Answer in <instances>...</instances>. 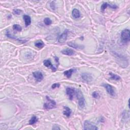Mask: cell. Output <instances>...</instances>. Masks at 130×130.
Here are the masks:
<instances>
[{
  "label": "cell",
  "mask_w": 130,
  "mask_h": 130,
  "mask_svg": "<svg viewBox=\"0 0 130 130\" xmlns=\"http://www.w3.org/2000/svg\"><path fill=\"white\" fill-rule=\"evenodd\" d=\"M76 97L78 101V105L80 108H83L85 105V99L83 95L80 90H77L76 91Z\"/></svg>",
  "instance_id": "obj_1"
},
{
  "label": "cell",
  "mask_w": 130,
  "mask_h": 130,
  "mask_svg": "<svg viewBox=\"0 0 130 130\" xmlns=\"http://www.w3.org/2000/svg\"><path fill=\"white\" fill-rule=\"evenodd\" d=\"M56 105V102L55 100H53L48 96H46V102L44 104L43 108L45 109L49 110L55 108Z\"/></svg>",
  "instance_id": "obj_2"
},
{
  "label": "cell",
  "mask_w": 130,
  "mask_h": 130,
  "mask_svg": "<svg viewBox=\"0 0 130 130\" xmlns=\"http://www.w3.org/2000/svg\"><path fill=\"white\" fill-rule=\"evenodd\" d=\"M121 40L124 43H128L130 40V31L128 29H125L121 33Z\"/></svg>",
  "instance_id": "obj_3"
},
{
  "label": "cell",
  "mask_w": 130,
  "mask_h": 130,
  "mask_svg": "<svg viewBox=\"0 0 130 130\" xmlns=\"http://www.w3.org/2000/svg\"><path fill=\"white\" fill-rule=\"evenodd\" d=\"M84 130H98V128L96 126L91 123L90 121L85 120L84 123Z\"/></svg>",
  "instance_id": "obj_4"
},
{
  "label": "cell",
  "mask_w": 130,
  "mask_h": 130,
  "mask_svg": "<svg viewBox=\"0 0 130 130\" xmlns=\"http://www.w3.org/2000/svg\"><path fill=\"white\" fill-rule=\"evenodd\" d=\"M103 86L105 88L108 93L111 95L114 96L115 95V91H114L113 88L111 85H109V84H103Z\"/></svg>",
  "instance_id": "obj_5"
},
{
  "label": "cell",
  "mask_w": 130,
  "mask_h": 130,
  "mask_svg": "<svg viewBox=\"0 0 130 130\" xmlns=\"http://www.w3.org/2000/svg\"><path fill=\"white\" fill-rule=\"evenodd\" d=\"M81 78L83 81L87 82H90L92 81V76L91 75L88 73H83L81 75Z\"/></svg>",
  "instance_id": "obj_6"
},
{
  "label": "cell",
  "mask_w": 130,
  "mask_h": 130,
  "mask_svg": "<svg viewBox=\"0 0 130 130\" xmlns=\"http://www.w3.org/2000/svg\"><path fill=\"white\" fill-rule=\"evenodd\" d=\"M33 75L35 80L38 82H40L43 79V75L41 72L39 71L35 72L33 73Z\"/></svg>",
  "instance_id": "obj_7"
},
{
  "label": "cell",
  "mask_w": 130,
  "mask_h": 130,
  "mask_svg": "<svg viewBox=\"0 0 130 130\" xmlns=\"http://www.w3.org/2000/svg\"><path fill=\"white\" fill-rule=\"evenodd\" d=\"M75 93V90L73 88L67 87L66 89V94L70 100H72L73 99Z\"/></svg>",
  "instance_id": "obj_8"
},
{
  "label": "cell",
  "mask_w": 130,
  "mask_h": 130,
  "mask_svg": "<svg viewBox=\"0 0 130 130\" xmlns=\"http://www.w3.org/2000/svg\"><path fill=\"white\" fill-rule=\"evenodd\" d=\"M68 31L67 30H66L61 35L58 39L59 42L60 43H64L65 42V41H66L67 39V36H68Z\"/></svg>",
  "instance_id": "obj_9"
},
{
  "label": "cell",
  "mask_w": 130,
  "mask_h": 130,
  "mask_svg": "<svg viewBox=\"0 0 130 130\" xmlns=\"http://www.w3.org/2000/svg\"><path fill=\"white\" fill-rule=\"evenodd\" d=\"M43 64H44V65L45 67H46L47 68H51L52 71L55 72V71L56 70V68H55L54 67V66H53V65L52 64V63L51 62V60H44L43 61Z\"/></svg>",
  "instance_id": "obj_10"
},
{
  "label": "cell",
  "mask_w": 130,
  "mask_h": 130,
  "mask_svg": "<svg viewBox=\"0 0 130 130\" xmlns=\"http://www.w3.org/2000/svg\"><path fill=\"white\" fill-rule=\"evenodd\" d=\"M107 7H109L111 8L112 9H117V6L116 5H112L108 3H104L101 6V11L102 12H104L105 10L107 8Z\"/></svg>",
  "instance_id": "obj_11"
},
{
  "label": "cell",
  "mask_w": 130,
  "mask_h": 130,
  "mask_svg": "<svg viewBox=\"0 0 130 130\" xmlns=\"http://www.w3.org/2000/svg\"><path fill=\"white\" fill-rule=\"evenodd\" d=\"M61 52H62L63 55H69V56H71L75 54V51L73 50V49H69V48H66L65 49H64V50H62Z\"/></svg>",
  "instance_id": "obj_12"
},
{
  "label": "cell",
  "mask_w": 130,
  "mask_h": 130,
  "mask_svg": "<svg viewBox=\"0 0 130 130\" xmlns=\"http://www.w3.org/2000/svg\"><path fill=\"white\" fill-rule=\"evenodd\" d=\"M23 18L25 21V25L26 27H27L29 25H30L31 24V18H30V16L27 15H25L23 16Z\"/></svg>",
  "instance_id": "obj_13"
},
{
  "label": "cell",
  "mask_w": 130,
  "mask_h": 130,
  "mask_svg": "<svg viewBox=\"0 0 130 130\" xmlns=\"http://www.w3.org/2000/svg\"><path fill=\"white\" fill-rule=\"evenodd\" d=\"M68 45L69 46L75 48V49H82L84 48V46L83 45H80L76 44L75 43L73 42H68Z\"/></svg>",
  "instance_id": "obj_14"
},
{
  "label": "cell",
  "mask_w": 130,
  "mask_h": 130,
  "mask_svg": "<svg viewBox=\"0 0 130 130\" xmlns=\"http://www.w3.org/2000/svg\"><path fill=\"white\" fill-rule=\"evenodd\" d=\"M75 71L76 69H71L70 70L65 71L64 72V74L66 76L67 78H70L71 77L72 74Z\"/></svg>",
  "instance_id": "obj_15"
},
{
  "label": "cell",
  "mask_w": 130,
  "mask_h": 130,
  "mask_svg": "<svg viewBox=\"0 0 130 130\" xmlns=\"http://www.w3.org/2000/svg\"><path fill=\"white\" fill-rule=\"evenodd\" d=\"M64 109H65V110L63 111L64 115L66 116L67 117H69L71 116V114L72 113V111H71V109L66 106L64 107Z\"/></svg>",
  "instance_id": "obj_16"
},
{
  "label": "cell",
  "mask_w": 130,
  "mask_h": 130,
  "mask_svg": "<svg viewBox=\"0 0 130 130\" xmlns=\"http://www.w3.org/2000/svg\"><path fill=\"white\" fill-rule=\"evenodd\" d=\"M72 15L73 17L74 18H76V19L79 18L80 17V11L77 9H74L72 11Z\"/></svg>",
  "instance_id": "obj_17"
},
{
  "label": "cell",
  "mask_w": 130,
  "mask_h": 130,
  "mask_svg": "<svg viewBox=\"0 0 130 130\" xmlns=\"http://www.w3.org/2000/svg\"><path fill=\"white\" fill-rule=\"evenodd\" d=\"M35 46L37 47V48L41 49L44 46L45 44L43 43V42L42 40H38L35 43Z\"/></svg>",
  "instance_id": "obj_18"
},
{
  "label": "cell",
  "mask_w": 130,
  "mask_h": 130,
  "mask_svg": "<svg viewBox=\"0 0 130 130\" xmlns=\"http://www.w3.org/2000/svg\"><path fill=\"white\" fill-rule=\"evenodd\" d=\"M109 75H110L111 78L113 80H116V81H118V80H120V78H121L120 76H118V75H117L116 74H113L111 72L109 73Z\"/></svg>",
  "instance_id": "obj_19"
},
{
  "label": "cell",
  "mask_w": 130,
  "mask_h": 130,
  "mask_svg": "<svg viewBox=\"0 0 130 130\" xmlns=\"http://www.w3.org/2000/svg\"><path fill=\"white\" fill-rule=\"evenodd\" d=\"M38 121V118L37 117L34 116L32 117V118H30V120L29 121V124L30 125H33L34 124H35Z\"/></svg>",
  "instance_id": "obj_20"
},
{
  "label": "cell",
  "mask_w": 130,
  "mask_h": 130,
  "mask_svg": "<svg viewBox=\"0 0 130 130\" xmlns=\"http://www.w3.org/2000/svg\"><path fill=\"white\" fill-rule=\"evenodd\" d=\"M13 29L14 30H16V31H18V32H20V31H21V30H22L21 26H20V25H16V24H15L13 25Z\"/></svg>",
  "instance_id": "obj_21"
},
{
  "label": "cell",
  "mask_w": 130,
  "mask_h": 130,
  "mask_svg": "<svg viewBox=\"0 0 130 130\" xmlns=\"http://www.w3.org/2000/svg\"><path fill=\"white\" fill-rule=\"evenodd\" d=\"M44 24L46 25H49L52 24V21L49 18H45L44 20Z\"/></svg>",
  "instance_id": "obj_22"
},
{
  "label": "cell",
  "mask_w": 130,
  "mask_h": 130,
  "mask_svg": "<svg viewBox=\"0 0 130 130\" xmlns=\"http://www.w3.org/2000/svg\"><path fill=\"white\" fill-rule=\"evenodd\" d=\"M92 96L93 98L95 99H98L100 98V95L97 92V91H94V92L92 94Z\"/></svg>",
  "instance_id": "obj_23"
},
{
  "label": "cell",
  "mask_w": 130,
  "mask_h": 130,
  "mask_svg": "<svg viewBox=\"0 0 130 130\" xmlns=\"http://www.w3.org/2000/svg\"><path fill=\"white\" fill-rule=\"evenodd\" d=\"M22 11L20 9H15L13 10V13L14 14H16V15H20Z\"/></svg>",
  "instance_id": "obj_24"
},
{
  "label": "cell",
  "mask_w": 130,
  "mask_h": 130,
  "mask_svg": "<svg viewBox=\"0 0 130 130\" xmlns=\"http://www.w3.org/2000/svg\"><path fill=\"white\" fill-rule=\"evenodd\" d=\"M55 1H52V2H51V3H50V8L52 10L55 9Z\"/></svg>",
  "instance_id": "obj_25"
},
{
  "label": "cell",
  "mask_w": 130,
  "mask_h": 130,
  "mask_svg": "<svg viewBox=\"0 0 130 130\" xmlns=\"http://www.w3.org/2000/svg\"><path fill=\"white\" fill-rule=\"evenodd\" d=\"M60 86V85L59 83H55L52 85L51 88L52 89H56V88L59 87Z\"/></svg>",
  "instance_id": "obj_26"
},
{
  "label": "cell",
  "mask_w": 130,
  "mask_h": 130,
  "mask_svg": "<svg viewBox=\"0 0 130 130\" xmlns=\"http://www.w3.org/2000/svg\"><path fill=\"white\" fill-rule=\"evenodd\" d=\"M55 127H56V126H55ZM52 129H53V130H56V129L60 130V128L59 127H56L55 128V126H53V127L52 128Z\"/></svg>",
  "instance_id": "obj_27"
}]
</instances>
